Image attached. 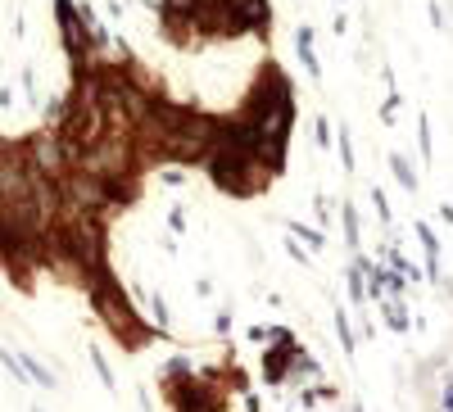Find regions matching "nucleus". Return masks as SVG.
<instances>
[{
	"label": "nucleus",
	"instance_id": "1",
	"mask_svg": "<svg viewBox=\"0 0 453 412\" xmlns=\"http://www.w3.org/2000/svg\"><path fill=\"white\" fill-rule=\"evenodd\" d=\"M394 173H399V182H403V186H417V182H412V173H408V163H403V159H394Z\"/></svg>",
	"mask_w": 453,
	"mask_h": 412
}]
</instances>
